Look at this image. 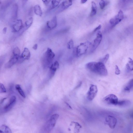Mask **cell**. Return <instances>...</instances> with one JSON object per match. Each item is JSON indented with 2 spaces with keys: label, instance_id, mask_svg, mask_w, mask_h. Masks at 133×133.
<instances>
[{
  "label": "cell",
  "instance_id": "cell-2",
  "mask_svg": "<svg viewBox=\"0 0 133 133\" xmlns=\"http://www.w3.org/2000/svg\"><path fill=\"white\" fill-rule=\"evenodd\" d=\"M55 56V54L52 50L49 48H47L42 59V64L44 69L50 67L52 64V61Z\"/></svg>",
  "mask_w": 133,
  "mask_h": 133
},
{
  "label": "cell",
  "instance_id": "cell-23",
  "mask_svg": "<svg viewBox=\"0 0 133 133\" xmlns=\"http://www.w3.org/2000/svg\"><path fill=\"white\" fill-rule=\"evenodd\" d=\"M127 70L129 71L133 70V60L131 58H128V62L126 65Z\"/></svg>",
  "mask_w": 133,
  "mask_h": 133
},
{
  "label": "cell",
  "instance_id": "cell-20",
  "mask_svg": "<svg viewBox=\"0 0 133 133\" xmlns=\"http://www.w3.org/2000/svg\"><path fill=\"white\" fill-rule=\"evenodd\" d=\"M33 21V19L32 17H30L28 18L25 22L23 28L24 30H26L29 28L32 23Z\"/></svg>",
  "mask_w": 133,
  "mask_h": 133
},
{
  "label": "cell",
  "instance_id": "cell-39",
  "mask_svg": "<svg viewBox=\"0 0 133 133\" xmlns=\"http://www.w3.org/2000/svg\"><path fill=\"white\" fill-rule=\"evenodd\" d=\"M130 116L131 118H133V111L130 114Z\"/></svg>",
  "mask_w": 133,
  "mask_h": 133
},
{
  "label": "cell",
  "instance_id": "cell-21",
  "mask_svg": "<svg viewBox=\"0 0 133 133\" xmlns=\"http://www.w3.org/2000/svg\"><path fill=\"white\" fill-rule=\"evenodd\" d=\"M91 11L90 13V16L92 17L95 16L96 14L97 7L94 1H92Z\"/></svg>",
  "mask_w": 133,
  "mask_h": 133
},
{
  "label": "cell",
  "instance_id": "cell-22",
  "mask_svg": "<svg viewBox=\"0 0 133 133\" xmlns=\"http://www.w3.org/2000/svg\"><path fill=\"white\" fill-rule=\"evenodd\" d=\"M133 88V78L129 81L125 86L124 90L127 91H129Z\"/></svg>",
  "mask_w": 133,
  "mask_h": 133
},
{
  "label": "cell",
  "instance_id": "cell-24",
  "mask_svg": "<svg viewBox=\"0 0 133 133\" xmlns=\"http://www.w3.org/2000/svg\"><path fill=\"white\" fill-rule=\"evenodd\" d=\"M0 132L11 133H12V132L8 127L5 125H3L0 127Z\"/></svg>",
  "mask_w": 133,
  "mask_h": 133
},
{
  "label": "cell",
  "instance_id": "cell-37",
  "mask_svg": "<svg viewBox=\"0 0 133 133\" xmlns=\"http://www.w3.org/2000/svg\"><path fill=\"white\" fill-rule=\"evenodd\" d=\"M88 0H81V4H84Z\"/></svg>",
  "mask_w": 133,
  "mask_h": 133
},
{
  "label": "cell",
  "instance_id": "cell-9",
  "mask_svg": "<svg viewBox=\"0 0 133 133\" xmlns=\"http://www.w3.org/2000/svg\"><path fill=\"white\" fill-rule=\"evenodd\" d=\"M14 22L11 27L12 32H18L23 29L24 25L22 20L17 19Z\"/></svg>",
  "mask_w": 133,
  "mask_h": 133
},
{
  "label": "cell",
  "instance_id": "cell-19",
  "mask_svg": "<svg viewBox=\"0 0 133 133\" xmlns=\"http://www.w3.org/2000/svg\"><path fill=\"white\" fill-rule=\"evenodd\" d=\"M35 13L36 15L41 17L42 15V11L40 6L38 4L35 5L34 7Z\"/></svg>",
  "mask_w": 133,
  "mask_h": 133
},
{
  "label": "cell",
  "instance_id": "cell-35",
  "mask_svg": "<svg viewBox=\"0 0 133 133\" xmlns=\"http://www.w3.org/2000/svg\"><path fill=\"white\" fill-rule=\"evenodd\" d=\"M38 47L37 44H35L32 47V48L34 50H36Z\"/></svg>",
  "mask_w": 133,
  "mask_h": 133
},
{
  "label": "cell",
  "instance_id": "cell-13",
  "mask_svg": "<svg viewBox=\"0 0 133 133\" xmlns=\"http://www.w3.org/2000/svg\"><path fill=\"white\" fill-rule=\"evenodd\" d=\"M16 102V97L15 96H12L9 102L4 108V111L7 112L11 110L15 105Z\"/></svg>",
  "mask_w": 133,
  "mask_h": 133
},
{
  "label": "cell",
  "instance_id": "cell-31",
  "mask_svg": "<svg viewBox=\"0 0 133 133\" xmlns=\"http://www.w3.org/2000/svg\"><path fill=\"white\" fill-rule=\"evenodd\" d=\"M6 89L4 85L1 83L0 84V92L1 93H5L6 92Z\"/></svg>",
  "mask_w": 133,
  "mask_h": 133
},
{
  "label": "cell",
  "instance_id": "cell-11",
  "mask_svg": "<svg viewBox=\"0 0 133 133\" xmlns=\"http://www.w3.org/2000/svg\"><path fill=\"white\" fill-rule=\"evenodd\" d=\"M72 4V0H68L64 1L60 4L57 7V11L58 12H62L67 9Z\"/></svg>",
  "mask_w": 133,
  "mask_h": 133
},
{
  "label": "cell",
  "instance_id": "cell-26",
  "mask_svg": "<svg viewBox=\"0 0 133 133\" xmlns=\"http://www.w3.org/2000/svg\"><path fill=\"white\" fill-rule=\"evenodd\" d=\"M15 88L20 94L23 98H25V95L22 89L21 86L19 84L16 85Z\"/></svg>",
  "mask_w": 133,
  "mask_h": 133
},
{
  "label": "cell",
  "instance_id": "cell-14",
  "mask_svg": "<svg viewBox=\"0 0 133 133\" xmlns=\"http://www.w3.org/2000/svg\"><path fill=\"white\" fill-rule=\"evenodd\" d=\"M30 57L31 54L28 48H25L20 56L18 62H21L25 60L29 59Z\"/></svg>",
  "mask_w": 133,
  "mask_h": 133
},
{
  "label": "cell",
  "instance_id": "cell-38",
  "mask_svg": "<svg viewBox=\"0 0 133 133\" xmlns=\"http://www.w3.org/2000/svg\"><path fill=\"white\" fill-rule=\"evenodd\" d=\"M7 98H4L1 101V103H2L5 100V99H6Z\"/></svg>",
  "mask_w": 133,
  "mask_h": 133
},
{
  "label": "cell",
  "instance_id": "cell-7",
  "mask_svg": "<svg viewBox=\"0 0 133 133\" xmlns=\"http://www.w3.org/2000/svg\"><path fill=\"white\" fill-rule=\"evenodd\" d=\"M98 91L97 86L94 84H91L87 94V98L90 101L93 100L96 96Z\"/></svg>",
  "mask_w": 133,
  "mask_h": 133
},
{
  "label": "cell",
  "instance_id": "cell-15",
  "mask_svg": "<svg viewBox=\"0 0 133 133\" xmlns=\"http://www.w3.org/2000/svg\"><path fill=\"white\" fill-rule=\"evenodd\" d=\"M57 25V17L55 16L50 20L47 21L46 26L49 30H52L55 28Z\"/></svg>",
  "mask_w": 133,
  "mask_h": 133
},
{
  "label": "cell",
  "instance_id": "cell-30",
  "mask_svg": "<svg viewBox=\"0 0 133 133\" xmlns=\"http://www.w3.org/2000/svg\"><path fill=\"white\" fill-rule=\"evenodd\" d=\"M100 8L101 9H103L105 6V2L104 0H101L99 3Z\"/></svg>",
  "mask_w": 133,
  "mask_h": 133
},
{
  "label": "cell",
  "instance_id": "cell-3",
  "mask_svg": "<svg viewBox=\"0 0 133 133\" xmlns=\"http://www.w3.org/2000/svg\"><path fill=\"white\" fill-rule=\"evenodd\" d=\"M91 44V43L88 41L81 43L74 49V54L77 57L82 55L86 52L88 48L90 47Z\"/></svg>",
  "mask_w": 133,
  "mask_h": 133
},
{
  "label": "cell",
  "instance_id": "cell-17",
  "mask_svg": "<svg viewBox=\"0 0 133 133\" xmlns=\"http://www.w3.org/2000/svg\"><path fill=\"white\" fill-rule=\"evenodd\" d=\"M131 104V102L130 100L123 99L118 101L117 105L121 107H126L129 106Z\"/></svg>",
  "mask_w": 133,
  "mask_h": 133
},
{
  "label": "cell",
  "instance_id": "cell-1",
  "mask_svg": "<svg viewBox=\"0 0 133 133\" xmlns=\"http://www.w3.org/2000/svg\"><path fill=\"white\" fill-rule=\"evenodd\" d=\"M86 68L93 73L102 76L108 75V71L104 64L101 61L98 62H91L87 63Z\"/></svg>",
  "mask_w": 133,
  "mask_h": 133
},
{
  "label": "cell",
  "instance_id": "cell-5",
  "mask_svg": "<svg viewBox=\"0 0 133 133\" xmlns=\"http://www.w3.org/2000/svg\"><path fill=\"white\" fill-rule=\"evenodd\" d=\"M124 17L123 12L120 10L116 16L110 20L109 23L111 27H113L115 26L123 19Z\"/></svg>",
  "mask_w": 133,
  "mask_h": 133
},
{
  "label": "cell",
  "instance_id": "cell-40",
  "mask_svg": "<svg viewBox=\"0 0 133 133\" xmlns=\"http://www.w3.org/2000/svg\"><path fill=\"white\" fill-rule=\"evenodd\" d=\"M125 2H129L130 1H131L132 0H123Z\"/></svg>",
  "mask_w": 133,
  "mask_h": 133
},
{
  "label": "cell",
  "instance_id": "cell-36",
  "mask_svg": "<svg viewBox=\"0 0 133 133\" xmlns=\"http://www.w3.org/2000/svg\"><path fill=\"white\" fill-rule=\"evenodd\" d=\"M7 30V28L6 27H4L3 29V32L5 34L6 33Z\"/></svg>",
  "mask_w": 133,
  "mask_h": 133
},
{
  "label": "cell",
  "instance_id": "cell-27",
  "mask_svg": "<svg viewBox=\"0 0 133 133\" xmlns=\"http://www.w3.org/2000/svg\"><path fill=\"white\" fill-rule=\"evenodd\" d=\"M13 55L17 56H20V51L18 47H16L14 49L13 52Z\"/></svg>",
  "mask_w": 133,
  "mask_h": 133
},
{
  "label": "cell",
  "instance_id": "cell-25",
  "mask_svg": "<svg viewBox=\"0 0 133 133\" xmlns=\"http://www.w3.org/2000/svg\"><path fill=\"white\" fill-rule=\"evenodd\" d=\"M61 0H52L50 9H52L57 7Z\"/></svg>",
  "mask_w": 133,
  "mask_h": 133
},
{
  "label": "cell",
  "instance_id": "cell-16",
  "mask_svg": "<svg viewBox=\"0 0 133 133\" xmlns=\"http://www.w3.org/2000/svg\"><path fill=\"white\" fill-rule=\"evenodd\" d=\"M20 56L13 55L9 61L5 64V67L6 68H11L14 65L18 62Z\"/></svg>",
  "mask_w": 133,
  "mask_h": 133
},
{
  "label": "cell",
  "instance_id": "cell-28",
  "mask_svg": "<svg viewBox=\"0 0 133 133\" xmlns=\"http://www.w3.org/2000/svg\"><path fill=\"white\" fill-rule=\"evenodd\" d=\"M109 57V55L108 54H107L100 60V61L105 64L108 60Z\"/></svg>",
  "mask_w": 133,
  "mask_h": 133
},
{
  "label": "cell",
  "instance_id": "cell-32",
  "mask_svg": "<svg viewBox=\"0 0 133 133\" xmlns=\"http://www.w3.org/2000/svg\"><path fill=\"white\" fill-rule=\"evenodd\" d=\"M115 73L116 75H118L120 73V71L118 66L117 65L115 66Z\"/></svg>",
  "mask_w": 133,
  "mask_h": 133
},
{
  "label": "cell",
  "instance_id": "cell-33",
  "mask_svg": "<svg viewBox=\"0 0 133 133\" xmlns=\"http://www.w3.org/2000/svg\"><path fill=\"white\" fill-rule=\"evenodd\" d=\"M43 4L45 5H47L50 2L51 0H42Z\"/></svg>",
  "mask_w": 133,
  "mask_h": 133
},
{
  "label": "cell",
  "instance_id": "cell-18",
  "mask_svg": "<svg viewBox=\"0 0 133 133\" xmlns=\"http://www.w3.org/2000/svg\"><path fill=\"white\" fill-rule=\"evenodd\" d=\"M18 6L16 4L13 5L12 10V20L15 21H16L17 15Z\"/></svg>",
  "mask_w": 133,
  "mask_h": 133
},
{
  "label": "cell",
  "instance_id": "cell-4",
  "mask_svg": "<svg viewBox=\"0 0 133 133\" xmlns=\"http://www.w3.org/2000/svg\"><path fill=\"white\" fill-rule=\"evenodd\" d=\"M59 116L58 114H55L50 117L44 127V130L45 132H49L53 129L55 125Z\"/></svg>",
  "mask_w": 133,
  "mask_h": 133
},
{
  "label": "cell",
  "instance_id": "cell-8",
  "mask_svg": "<svg viewBox=\"0 0 133 133\" xmlns=\"http://www.w3.org/2000/svg\"><path fill=\"white\" fill-rule=\"evenodd\" d=\"M103 100L107 103L112 105H117L118 101L117 96L114 94H111L106 96Z\"/></svg>",
  "mask_w": 133,
  "mask_h": 133
},
{
  "label": "cell",
  "instance_id": "cell-12",
  "mask_svg": "<svg viewBox=\"0 0 133 133\" xmlns=\"http://www.w3.org/2000/svg\"><path fill=\"white\" fill-rule=\"evenodd\" d=\"M59 67V64L57 61L52 63L49 67V77L50 78H52L54 75L57 70Z\"/></svg>",
  "mask_w": 133,
  "mask_h": 133
},
{
  "label": "cell",
  "instance_id": "cell-6",
  "mask_svg": "<svg viewBox=\"0 0 133 133\" xmlns=\"http://www.w3.org/2000/svg\"><path fill=\"white\" fill-rule=\"evenodd\" d=\"M102 38V34L100 31H98L96 37L90 46V52H93L95 50L100 44Z\"/></svg>",
  "mask_w": 133,
  "mask_h": 133
},
{
  "label": "cell",
  "instance_id": "cell-34",
  "mask_svg": "<svg viewBox=\"0 0 133 133\" xmlns=\"http://www.w3.org/2000/svg\"><path fill=\"white\" fill-rule=\"evenodd\" d=\"M101 27V25H99L98 26L95 28L93 30V32H95L96 31L99 30Z\"/></svg>",
  "mask_w": 133,
  "mask_h": 133
},
{
  "label": "cell",
  "instance_id": "cell-10",
  "mask_svg": "<svg viewBox=\"0 0 133 133\" xmlns=\"http://www.w3.org/2000/svg\"><path fill=\"white\" fill-rule=\"evenodd\" d=\"M106 124L111 129H114L117 124V120L114 116L109 115L107 116L105 119Z\"/></svg>",
  "mask_w": 133,
  "mask_h": 133
},
{
  "label": "cell",
  "instance_id": "cell-41",
  "mask_svg": "<svg viewBox=\"0 0 133 133\" xmlns=\"http://www.w3.org/2000/svg\"><path fill=\"white\" fill-rule=\"evenodd\" d=\"M28 0H23V1L24 2H26Z\"/></svg>",
  "mask_w": 133,
  "mask_h": 133
},
{
  "label": "cell",
  "instance_id": "cell-29",
  "mask_svg": "<svg viewBox=\"0 0 133 133\" xmlns=\"http://www.w3.org/2000/svg\"><path fill=\"white\" fill-rule=\"evenodd\" d=\"M74 43L73 40L72 39H70L68 43L67 47L69 49H71L73 48Z\"/></svg>",
  "mask_w": 133,
  "mask_h": 133
}]
</instances>
